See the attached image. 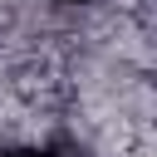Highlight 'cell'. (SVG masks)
<instances>
[{
  "label": "cell",
  "mask_w": 157,
  "mask_h": 157,
  "mask_svg": "<svg viewBox=\"0 0 157 157\" xmlns=\"http://www.w3.org/2000/svg\"><path fill=\"white\" fill-rule=\"evenodd\" d=\"M0 157H59L54 147H0Z\"/></svg>",
  "instance_id": "cell-1"
},
{
  "label": "cell",
  "mask_w": 157,
  "mask_h": 157,
  "mask_svg": "<svg viewBox=\"0 0 157 157\" xmlns=\"http://www.w3.org/2000/svg\"><path fill=\"white\" fill-rule=\"evenodd\" d=\"M54 5H74V10H83V5H93V0H54Z\"/></svg>",
  "instance_id": "cell-2"
}]
</instances>
